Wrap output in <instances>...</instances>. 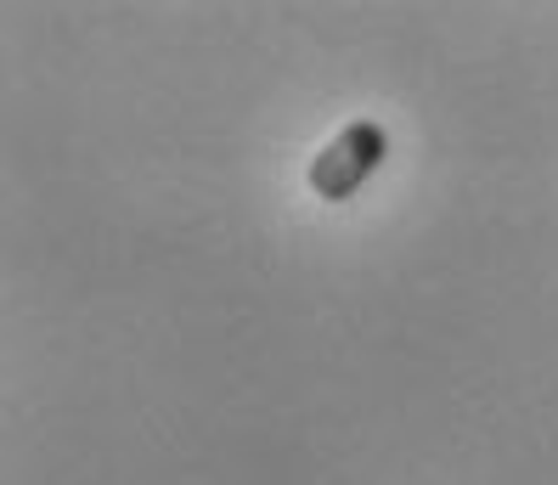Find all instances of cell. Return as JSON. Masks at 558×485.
Listing matches in <instances>:
<instances>
[{"label": "cell", "instance_id": "cell-1", "mask_svg": "<svg viewBox=\"0 0 558 485\" xmlns=\"http://www.w3.org/2000/svg\"><path fill=\"white\" fill-rule=\"evenodd\" d=\"M384 153H389L384 124L378 119H355V124H344V131L311 158L305 181H311V192L322 204H344V198H355V192L367 186V175L384 165Z\"/></svg>", "mask_w": 558, "mask_h": 485}]
</instances>
